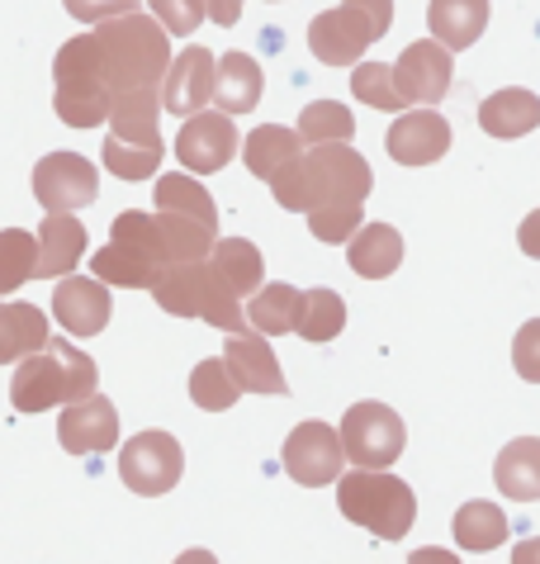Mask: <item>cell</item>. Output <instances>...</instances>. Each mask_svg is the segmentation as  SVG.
<instances>
[{"label":"cell","instance_id":"cell-1","mask_svg":"<svg viewBox=\"0 0 540 564\" xmlns=\"http://www.w3.org/2000/svg\"><path fill=\"white\" fill-rule=\"evenodd\" d=\"M375 191V171L352 143H323L309 156L299 152L290 166L270 176V195L290 214H313V209H352Z\"/></svg>","mask_w":540,"mask_h":564},{"label":"cell","instance_id":"cell-2","mask_svg":"<svg viewBox=\"0 0 540 564\" xmlns=\"http://www.w3.org/2000/svg\"><path fill=\"white\" fill-rule=\"evenodd\" d=\"M90 39H95V53H100V72H105L109 96H129V90L156 86L171 67V43L148 10L95 24Z\"/></svg>","mask_w":540,"mask_h":564},{"label":"cell","instance_id":"cell-3","mask_svg":"<svg viewBox=\"0 0 540 564\" xmlns=\"http://www.w3.org/2000/svg\"><path fill=\"white\" fill-rule=\"evenodd\" d=\"M95 384H100L95 360L86 351H76L72 341L47 337L43 351L20 360V370L10 380V403H14V413H47L57 403H76L95 394Z\"/></svg>","mask_w":540,"mask_h":564},{"label":"cell","instance_id":"cell-4","mask_svg":"<svg viewBox=\"0 0 540 564\" xmlns=\"http://www.w3.org/2000/svg\"><path fill=\"white\" fill-rule=\"evenodd\" d=\"M337 508L346 522L365 527L379 541H403L418 522V498L389 469H352L337 479Z\"/></svg>","mask_w":540,"mask_h":564},{"label":"cell","instance_id":"cell-5","mask_svg":"<svg viewBox=\"0 0 540 564\" xmlns=\"http://www.w3.org/2000/svg\"><path fill=\"white\" fill-rule=\"evenodd\" d=\"M53 105H57V119L72 123V129H95V123L109 119V96L105 86V72H100V53H95V39L90 34H76L57 48L53 62Z\"/></svg>","mask_w":540,"mask_h":564},{"label":"cell","instance_id":"cell-6","mask_svg":"<svg viewBox=\"0 0 540 564\" xmlns=\"http://www.w3.org/2000/svg\"><path fill=\"white\" fill-rule=\"evenodd\" d=\"M337 442H342V456H352V465L385 469V465H393L403 456L408 427H403V417L393 413L389 403L365 399V403H352V409H346Z\"/></svg>","mask_w":540,"mask_h":564},{"label":"cell","instance_id":"cell-7","mask_svg":"<svg viewBox=\"0 0 540 564\" xmlns=\"http://www.w3.org/2000/svg\"><path fill=\"white\" fill-rule=\"evenodd\" d=\"M181 469H185V451L171 432H138L119 451V479L142 498L176 489Z\"/></svg>","mask_w":540,"mask_h":564},{"label":"cell","instance_id":"cell-8","mask_svg":"<svg viewBox=\"0 0 540 564\" xmlns=\"http://www.w3.org/2000/svg\"><path fill=\"white\" fill-rule=\"evenodd\" d=\"M100 195V176L82 152H47L34 166V199L43 214H76L90 209Z\"/></svg>","mask_w":540,"mask_h":564},{"label":"cell","instance_id":"cell-9","mask_svg":"<svg viewBox=\"0 0 540 564\" xmlns=\"http://www.w3.org/2000/svg\"><path fill=\"white\" fill-rule=\"evenodd\" d=\"M284 460V475H290L294 484H304V489H323V484H337L342 479V442L337 432L327 427V422H299V427L290 432V442H284L280 451Z\"/></svg>","mask_w":540,"mask_h":564},{"label":"cell","instance_id":"cell-10","mask_svg":"<svg viewBox=\"0 0 540 564\" xmlns=\"http://www.w3.org/2000/svg\"><path fill=\"white\" fill-rule=\"evenodd\" d=\"M389 72H393V86H399L403 105H418V109L441 105V100H446V90H451V82H455L451 53L441 48V43H432V39L408 43L403 57H399V67H389Z\"/></svg>","mask_w":540,"mask_h":564},{"label":"cell","instance_id":"cell-11","mask_svg":"<svg viewBox=\"0 0 540 564\" xmlns=\"http://www.w3.org/2000/svg\"><path fill=\"white\" fill-rule=\"evenodd\" d=\"M233 156H237L233 119H224L218 109H199L195 119H185V129L176 138V162L185 166V176H190V171L214 176V171H224Z\"/></svg>","mask_w":540,"mask_h":564},{"label":"cell","instance_id":"cell-12","mask_svg":"<svg viewBox=\"0 0 540 564\" xmlns=\"http://www.w3.org/2000/svg\"><path fill=\"white\" fill-rule=\"evenodd\" d=\"M209 100H214V53L181 48L171 57L166 76L156 82V105H166L171 115H181V119H195Z\"/></svg>","mask_w":540,"mask_h":564},{"label":"cell","instance_id":"cell-13","mask_svg":"<svg viewBox=\"0 0 540 564\" xmlns=\"http://www.w3.org/2000/svg\"><path fill=\"white\" fill-rule=\"evenodd\" d=\"M57 442L72 456H100V451L119 446V413L105 394H86L62 409L57 417Z\"/></svg>","mask_w":540,"mask_h":564},{"label":"cell","instance_id":"cell-14","mask_svg":"<svg viewBox=\"0 0 540 564\" xmlns=\"http://www.w3.org/2000/svg\"><path fill=\"white\" fill-rule=\"evenodd\" d=\"M385 148L393 162H403V166H432L451 152V123L441 119L436 109H403V115L389 123Z\"/></svg>","mask_w":540,"mask_h":564},{"label":"cell","instance_id":"cell-15","mask_svg":"<svg viewBox=\"0 0 540 564\" xmlns=\"http://www.w3.org/2000/svg\"><path fill=\"white\" fill-rule=\"evenodd\" d=\"M370 43H375V29L346 6L323 10L309 24V48H313V57L323 62V67H352Z\"/></svg>","mask_w":540,"mask_h":564},{"label":"cell","instance_id":"cell-16","mask_svg":"<svg viewBox=\"0 0 540 564\" xmlns=\"http://www.w3.org/2000/svg\"><path fill=\"white\" fill-rule=\"evenodd\" d=\"M218 360H224V370H228V380L237 384V394H290V389H284V370H280L276 351H270L266 337H257V333L228 337V347H224Z\"/></svg>","mask_w":540,"mask_h":564},{"label":"cell","instance_id":"cell-17","mask_svg":"<svg viewBox=\"0 0 540 564\" xmlns=\"http://www.w3.org/2000/svg\"><path fill=\"white\" fill-rule=\"evenodd\" d=\"M109 313H115V304H109V290L100 285V280H90V275L57 280V290H53V318L67 327L72 337L105 333Z\"/></svg>","mask_w":540,"mask_h":564},{"label":"cell","instance_id":"cell-18","mask_svg":"<svg viewBox=\"0 0 540 564\" xmlns=\"http://www.w3.org/2000/svg\"><path fill=\"white\" fill-rule=\"evenodd\" d=\"M34 247H39L34 280L72 275L76 261L86 257V228L76 224V214H43V228L34 232Z\"/></svg>","mask_w":540,"mask_h":564},{"label":"cell","instance_id":"cell-19","mask_svg":"<svg viewBox=\"0 0 540 564\" xmlns=\"http://www.w3.org/2000/svg\"><path fill=\"white\" fill-rule=\"evenodd\" d=\"M261 86H266V76L257 67V57H247V53L214 57V100H218V115L224 119L251 115V109L261 105Z\"/></svg>","mask_w":540,"mask_h":564},{"label":"cell","instance_id":"cell-20","mask_svg":"<svg viewBox=\"0 0 540 564\" xmlns=\"http://www.w3.org/2000/svg\"><path fill=\"white\" fill-rule=\"evenodd\" d=\"M156 86H142V90H129V96H115L109 105V119L115 123V143L123 148H162V129H156Z\"/></svg>","mask_w":540,"mask_h":564},{"label":"cell","instance_id":"cell-21","mask_svg":"<svg viewBox=\"0 0 540 564\" xmlns=\"http://www.w3.org/2000/svg\"><path fill=\"white\" fill-rule=\"evenodd\" d=\"M204 261H209V271L228 285V294H233L237 304H242V294H257V290L266 285V261H261V252H257V247H251L247 238H224V242H214Z\"/></svg>","mask_w":540,"mask_h":564},{"label":"cell","instance_id":"cell-22","mask_svg":"<svg viewBox=\"0 0 540 564\" xmlns=\"http://www.w3.org/2000/svg\"><path fill=\"white\" fill-rule=\"evenodd\" d=\"M47 347V313L24 300H0V366Z\"/></svg>","mask_w":540,"mask_h":564},{"label":"cell","instance_id":"cell-23","mask_svg":"<svg viewBox=\"0 0 540 564\" xmlns=\"http://www.w3.org/2000/svg\"><path fill=\"white\" fill-rule=\"evenodd\" d=\"M352 271L365 280H389L403 265V238L389 224H360L352 232Z\"/></svg>","mask_w":540,"mask_h":564},{"label":"cell","instance_id":"cell-24","mask_svg":"<svg viewBox=\"0 0 540 564\" xmlns=\"http://www.w3.org/2000/svg\"><path fill=\"white\" fill-rule=\"evenodd\" d=\"M488 29V0H432V43L446 53L474 48Z\"/></svg>","mask_w":540,"mask_h":564},{"label":"cell","instance_id":"cell-25","mask_svg":"<svg viewBox=\"0 0 540 564\" xmlns=\"http://www.w3.org/2000/svg\"><path fill=\"white\" fill-rule=\"evenodd\" d=\"M156 214H181V218H195L199 228L218 232V209H214V195L204 191L195 176H185V171H166V176H156Z\"/></svg>","mask_w":540,"mask_h":564},{"label":"cell","instance_id":"cell-26","mask_svg":"<svg viewBox=\"0 0 540 564\" xmlns=\"http://www.w3.org/2000/svg\"><path fill=\"white\" fill-rule=\"evenodd\" d=\"M479 123L488 138H521L540 123V96L536 90H494L479 105Z\"/></svg>","mask_w":540,"mask_h":564},{"label":"cell","instance_id":"cell-27","mask_svg":"<svg viewBox=\"0 0 540 564\" xmlns=\"http://www.w3.org/2000/svg\"><path fill=\"white\" fill-rule=\"evenodd\" d=\"M494 479L512 503H531V498H540V442L536 436H521V442L503 446V456L494 465Z\"/></svg>","mask_w":540,"mask_h":564},{"label":"cell","instance_id":"cell-28","mask_svg":"<svg viewBox=\"0 0 540 564\" xmlns=\"http://www.w3.org/2000/svg\"><path fill=\"white\" fill-rule=\"evenodd\" d=\"M299 133L294 129H280V123H261V129H251L247 133V143H242V162L251 176H261L270 181L280 166H290L294 156H299Z\"/></svg>","mask_w":540,"mask_h":564},{"label":"cell","instance_id":"cell-29","mask_svg":"<svg viewBox=\"0 0 540 564\" xmlns=\"http://www.w3.org/2000/svg\"><path fill=\"white\" fill-rule=\"evenodd\" d=\"M346 327V304L337 290H299L294 308V333L304 341H332Z\"/></svg>","mask_w":540,"mask_h":564},{"label":"cell","instance_id":"cell-30","mask_svg":"<svg viewBox=\"0 0 540 564\" xmlns=\"http://www.w3.org/2000/svg\"><path fill=\"white\" fill-rule=\"evenodd\" d=\"M294 308H299V290L276 280V285H261L251 294L242 318L257 327V337H284V333H294Z\"/></svg>","mask_w":540,"mask_h":564},{"label":"cell","instance_id":"cell-31","mask_svg":"<svg viewBox=\"0 0 540 564\" xmlns=\"http://www.w3.org/2000/svg\"><path fill=\"white\" fill-rule=\"evenodd\" d=\"M455 541L460 551H498V545L507 541V517L498 503H484V498H474V503H465L455 512Z\"/></svg>","mask_w":540,"mask_h":564},{"label":"cell","instance_id":"cell-32","mask_svg":"<svg viewBox=\"0 0 540 564\" xmlns=\"http://www.w3.org/2000/svg\"><path fill=\"white\" fill-rule=\"evenodd\" d=\"M299 143H309V148H323V143H352V133H356V119H352V109L337 105V100H313L304 115H299Z\"/></svg>","mask_w":540,"mask_h":564},{"label":"cell","instance_id":"cell-33","mask_svg":"<svg viewBox=\"0 0 540 564\" xmlns=\"http://www.w3.org/2000/svg\"><path fill=\"white\" fill-rule=\"evenodd\" d=\"M90 280H100V285H119V290H152L156 285V271L148 261H138L133 252H123V247H100V252L90 257Z\"/></svg>","mask_w":540,"mask_h":564},{"label":"cell","instance_id":"cell-34","mask_svg":"<svg viewBox=\"0 0 540 564\" xmlns=\"http://www.w3.org/2000/svg\"><path fill=\"white\" fill-rule=\"evenodd\" d=\"M34 261H39L34 232H24V228L0 232V300L20 290L24 280H34Z\"/></svg>","mask_w":540,"mask_h":564},{"label":"cell","instance_id":"cell-35","mask_svg":"<svg viewBox=\"0 0 540 564\" xmlns=\"http://www.w3.org/2000/svg\"><path fill=\"white\" fill-rule=\"evenodd\" d=\"M190 399H195V409H204V413H228L237 403V384L228 380V370L218 356L195 366V375H190Z\"/></svg>","mask_w":540,"mask_h":564},{"label":"cell","instance_id":"cell-36","mask_svg":"<svg viewBox=\"0 0 540 564\" xmlns=\"http://www.w3.org/2000/svg\"><path fill=\"white\" fill-rule=\"evenodd\" d=\"M352 96L360 105H370V109H389V115H403V96H399V86H393V72L385 67V62H360V67L352 72Z\"/></svg>","mask_w":540,"mask_h":564},{"label":"cell","instance_id":"cell-37","mask_svg":"<svg viewBox=\"0 0 540 564\" xmlns=\"http://www.w3.org/2000/svg\"><path fill=\"white\" fill-rule=\"evenodd\" d=\"M105 166L115 171L119 181H148V176H156L162 171V156H166V148H123V143H115V138H105Z\"/></svg>","mask_w":540,"mask_h":564},{"label":"cell","instance_id":"cell-38","mask_svg":"<svg viewBox=\"0 0 540 564\" xmlns=\"http://www.w3.org/2000/svg\"><path fill=\"white\" fill-rule=\"evenodd\" d=\"M148 10H152V20L156 29L171 39H185V34H195L199 20H204V0H148Z\"/></svg>","mask_w":540,"mask_h":564},{"label":"cell","instance_id":"cell-39","mask_svg":"<svg viewBox=\"0 0 540 564\" xmlns=\"http://www.w3.org/2000/svg\"><path fill=\"white\" fill-rule=\"evenodd\" d=\"M309 228H313L317 242H352V232L360 228V205H352V209H313Z\"/></svg>","mask_w":540,"mask_h":564},{"label":"cell","instance_id":"cell-40","mask_svg":"<svg viewBox=\"0 0 540 564\" xmlns=\"http://www.w3.org/2000/svg\"><path fill=\"white\" fill-rule=\"evenodd\" d=\"M72 20L82 24H105V20H119V14H138L142 6L138 0H62Z\"/></svg>","mask_w":540,"mask_h":564},{"label":"cell","instance_id":"cell-41","mask_svg":"<svg viewBox=\"0 0 540 564\" xmlns=\"http://www.w3.org/2000/svg\"><path fill=\"white\" fill-rule=\"evenodd\" d=\"M346 10H356L365 24L375 29V39H385L389 34V24H393V0H342Z\"/></svg>","mask_w":540,"mask_h":564},{"label":"cell","instance_id":"cell-42","mask_svg":"<svg viewBox=\"0 0 540 564\" xmlns=\"http://www.w3.org/2000/svg\"><path fill=\"white\" fill-rule=\"evenodd\" d=\"M204 14H209L214 24L233 29V24H237V14H242V0H204Z\"/></svg>","mask_w":540,"mask_h":564},{"label":"cell","instance_id":"cell-43","mask_svg":"<svg viewBox=\"0 0 540 564\" xmlns=\"http://www.w3.org/2000/svg\"><path fill=\"white\" fill-rule=\"evenodd\" d=\"M408 564H460L455 551H441V545H426V551H412Z\"/></svg>","mask_w":540,"mask_h":564},{"label":"cell","instance_id":"cell-44","mask_svg":"<svg viewBox=\"0 0 540 564\" xmlns=\"http://www.w3.org/2000/svg\"><path fill=\"white\" fill-rule=\"evenodd\" d=\"M176 564H218V560H214L209 551H185V555H181Z\"/></svg>","mask_w":540,"mask_h":564},{"label":"cell","instance_id":"cell-45","mask_svg":"<svg viewBox=\"0 0 540 564\" xmlns=\"http://www.w3.org/2000/svg\"><path fill=\"white\" fill-rule=\"evenodd\" d=\"M517 564H531V545H527V551H521V555H517Z\"/></svg>","mask_w":540,"mask_h":564}]
</instances>
